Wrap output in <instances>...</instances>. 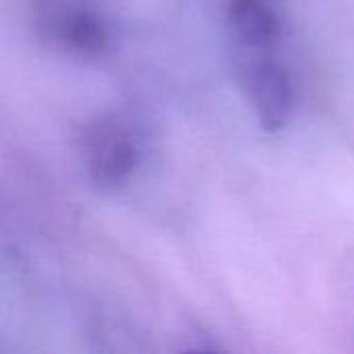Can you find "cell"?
Instances as JSON below:
<instances>
[{"label": "cell", "instance_id": "cell-1", "mask_svg": "<svg viewBox=\"0 0 354 354\" xmlns=\"http://www.w3.org/2000/svg\"><path fill=\"white\" fill-rule=\"evenodd\" d=\"M81 156L89 180L102 191H116L137 170L139 143L122 118L97 114L83 127Z\"/></svg>", "mask_w": 354, "mask_h": 354}, {"label": "cell", "instance_id": "cell-2", "mask_svg": "<svg viewBox=\"0 0 354 354\" xmlns=\"http://www.w3.org/2000/svg\"><path fill=\"white\" fill-rule=\"evenodd\" d=\"M239 83L266 133L286 127L295 110V85L280 62L268 56L247 58L239 64Z\"/></svg>", "mask_w": 354, "mask_h": 354}, {"label": "cell", "instance_id": "cell-3", "mask_svg": "<svg viewBox=\"0 0 354 354\" xmlns=\"http://www.w3.org/2000/svg\"><path fill=\"white\" fill-rule=\"evenodd\" d=\"M37 25L48 41L77 56H97L108 44L102 17L75 0H44Z\"/></svg>", "mask_w": 354, "mask_h": 354}, {"label": "cell", "instance_id": "cell-4", "mask_svg": "<svg viewBox=\"0 0 354 354\" xmlns=\"http://www.w3.org/2000/svg\"><path fill=\"white\" fill-rule=\"evenodd\" d=\"M228 23L236 39L251 50H266L282 35V23L270 0H228Z\"/></svg>", "mask_w": 354, "mask_h": 354}]
</instances>
